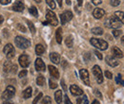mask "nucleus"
<instances>
[{
	"instance_id": "f257e3e1",
	"label": "nucleus",
	"mask_w": 124,
	"mask_h": 104,
	"mask_svg": "<svg viewBox=\"0 0 124 104\" xmlns=\"http://www.w3.org/2000/svg\"><path fill=\"white\" fill-rule=\"evenodd\" d=\"M91 45L94 46L95 48H98L100 50H106L108 48V43L102 39H96V38H92L90 40Z\"/></svg>"
},
{
	"instance_id": "f03ea898",
	"label": "nucleus",
	"mask_w": 124,
	"mask_h": 104,
	"mask_svg": "<svg viewBox=\"0 0 124 104\" xmlns=\"http://www.w3.org/2000/svg\"><path fill=\"white\" fill-rule=\"evenodd\" d=\"M104 25H105L107 28H109V29H113V30H115V29H118V28H120V26H121L122 24L116 18L115 15H113V16L109 17L108 19L105 21Z\"/></svg>"
},
{
	"instance_id": "7ed1b4c3",
	"label": "nucleus",
	"mask_w": 124,
	"mask_h": 104,
	"mask_svg": "<svg viewBox=\"0 0 124 104\" xmlns=\"http://www.w3.org/2000/svg\"><path fill=\"white\" fill-rule=\"evenodd\" d=\"M15 42H16V45H17V47H19L21 49H26L31 45V42L22 36H16Z\"/></svg>"
},
{
	"instance_id": "20e7f679",
	"label": "nucleus",
	"mask_w": 124,
	"mask_h": 104,
	"mask_svg": "<svg viewBox=\"0 0 124 104\" xmlns=\"http://www.w3.org/2000/svg\"><path fill=\"white\" fill-rule=\"evenodd\" d=\"M15 95H16V88L12 85H9V86H7V88L3 92L2 98L6 99V100H9V99L13 98L15 97Z\"/></svg>"
},
{
	"instance_id": "39448f33",
	"label": "nucleus",
	"mask_w": 124,
	"mask_h": 104,
	"mask_svg": "<svg viewBox=\"0 0 124 104\" xmlns=\"http://www.w3.org/2000/svg\"><path fill=\"white\" fill-rule=\"evenodd\" d=\"M3 52L4 54H6V57L7 59L11 60L15 57V54H16V50H15V47L13 46L12 44H7V45L4 46V49H3Z\"/></svg>"
},
{
	"instance_id": "423d86ee",
	"label": "nucleus",
	"mask_w": 124,
	"mask_h": 104,
	"mask_svg": "<svg viewBox=\"0 0 124 104\" xmlns=\"http://www.w3.org/2000/svg\"><path fill=\"white\" fill-rule=\"evenodd\" d=\"M47 22L48 24H51L52 26H57L58 25V20H57V17L55 13L53 12V11H47Z\"/></svg>"
},
{
	"instance_id": "0eeeda50",
	"label": "nucleus",
	"mask_w": 124,
	"mask_h": 104,
	"mask_svg": "<svg viewBox=\"0 0 124 104\" xmlns=\"http://www.w3.org/2000/svg\"><path fill=\"white\" fill-rule=\"evenodd\" d=\"M93 74L96 79V81L98 83H102L103 82V75H102V71L100 69V67L98 65H94L93 67Z\"/></svg>"
},
{
	"instance_id": "6e6552de",
	"label": "nucleus",
	"mask_w": 124,
	"mask_h": 104,
	"mask_svg": "<svg viewBox=\"0 0 124 104\" xmlns=\"http://www.w3.org/2000/svg\"><path fill=\"white\" fill-rule=\"evenodd\" d=\"M18 61H19L20 66L23 67V68H26V67H28V66L30 65V58H29V56L26 55V54H22V55L19 57Z\"/></svg>"
},
{
	"instance_id": "1a4fd4ad",
	"label": "nucleus",
	"mask_w": 124,
	"mask_h": 104,
	"mask_svg": "<svg viewBox=\"0 0 124 104\" xmlns=\"http://www.w3.org/2000/svg\"><path fill=\"white\" fill-rule=\"evenodd\" d=\"M73 18V12L70 11H65L63 13H61L60 15V19H61V24L65 25L67 22L71 21Z\"/></svg>"
},
{
	"instance_id": "9d476101",
	"label": "nucleus",
	"mask_w": 124,
	"mask_h": 104,
	"mask_svg": "<svg viewBox=\"0 0 124 104\" xmlns=\"http://www.w3.org/2000/svg\"><path fill=\"white\" fill-rule=\"evenodd\" d=\"M79 75H80V78L82 80V81L86 84V85H90V79H89V72L86 70V69H81L79 71Z\"/></svg>"
},
{
	"instance_id": "9b49d317",
	"label": "nucleus",
	"mask_w": 124,
	"mask_h": 104,
	"mask_svg": "<svg viewBox=\"0 0 124 104\" xmlns=\"http://www.w3.org/2000/svg\"><path fill=\"white\" fill-rule=\"evenodd\" d=\"M12 9L13 11L17 12H21L24 11L25 9V6H24V3L22 1H16V3H14V5L12 6Z\"/></svg>"
},
{
	"instance_id": "f8f14e48",
	"label": "nucleus",
	"mask_w": 124,
	"mask_h": 104,
	"mask_svg": "<svg viewBox=\"0 0 124 104\" xmlns=\"http://www.w3.org/2000/svg\"><path fill=\"white\" fill-rule=\"evenodd\" d=\"M70 92H71V94H72L73 96H76V97L83 95L82 89H80L78 85H76V84H73V85L70 86Z\"/></svg>"
},
{
	"instance_id": "ddd939ff",
	"label": "nucleus",
	"mask_w": 124,
	"mask_h": 104,
	"mask_svg": "<svg viewBox=\"0 0 124 104\" xmlns=\"http://www.w3.org/2000/svg\"><path fill=\"white\" fill-rule=\"evenodd\" d=\"M45 68H46V65L44 63V61H42V59L40 58H37L35 60V69L37 71H45Z\"/></svg>"
},
{
	"instance_id": "4468645a",
	"label": "nucleus",
	"mask_w": 124,
	"mask_h": 104,
	"mask_svg": "<svg viewBox=\"0 0 124 104\" xmlns=\"http://www.w3.org/2000/svg\"><path fill=\"white\" fill-rule=\"evenodd\" d=\"M106 62L111 67H116V66H117L119 64L118 61L116 59L114 56H107L106 57Z\"/></svg>"
},
{
	"instance_id": "2eb2a0df",
	"label": "nucleus",
	"mask_w": 124,
	"mask_h": 104,
	"mask_svg": "<svg viewBox=\"0 0 124 104\" xmlns=\"http://www.w3.org/2000/svg\"><path fill=\"white\" fill-rule=\"evenodd\" d=\"M93 15L95 19H100L105 15V11L100 8H95L93 12Z\"/></svg>"
},
{
	"instance_id": "dca6fc26",
	"label": "nucleus",
	"mask_w": 124,
	"mask_h": 104,
	"mask_svg": "<svg viewBox=\"0 0 124 104\" xmlns=\"http://www.w3.org/2000/svg\"><path fill=\"white\" fill-rule=\"evenodd\" d=\"M48 68H49L50 75H51L53 78H54V79H59V72H58V70H57V68H56L55 66H54V65H49Z\"/></svg>"
},
{
	"instance_id": "f3484780",
	"label": "nucleus",
	"mask_w": 124,
	"mask_h": 104,
	"mask_svg": "<svg viewBox=\"0 0 124 104\" xmlns=\"http://www.w3.org/2000/svg\"><path fill=\"white\" fill-rule=\"evenodd\" d=\"M112 53H113V56L116 57V58H122L123 57L122 51L117 46H113L112 47Z\"/></svg>"
},
{
	"instance_id": "a211bd4d",
	"label": "nucleus",
	"mask_w": 124,
	"mask_h": 104,
	"mask_svg": "<svg viewBox=\"0 0 124 104\" xmlns=\"http://www.w3.org/2000/svg\"><path fill=\"white\" fill-rule=\"evenodd\" d=\"M50 59H51V61H52L54 63L58 64V63L60 62V55H59L58 53H56V52H52V53L50 54Z\"/></svg>"
},
{
	"instance_id": "6ab92c4d",
	"label": "nucleus",
	"mask_w": 124,
	"mask_h": 104,
	"mask_svg": "<svg viewBox=\"0 0 124 104\" xmlns=\"http://www.w3.org/2000/svg\"><path fill=\"white\" fill-rule=\"evenodd\" d=\"M54 99H55V101H56L57 104L62 103V91L61 90H57V91L54 93Z\"/></svg>"
},
{
	"instance_id": "aec40b11",
	"label": "nucleus",
	"mask_w": 124,
	"mask_h": 104,
	"mask_svg": "<svg viewBox=\"0 0 124 104\" xmlns=\"http://www.w3.org/2000/svg\"><path fill=\"white\" fill-rule=\"evenodd\" d=\"M44 52H45V47L43 45H40V44L36 45V46H35V53H36V55L41 56Z\"/></svg>"
},
{
	"instance_id": "412c9836",
	"label": "nucleus",
	"mask_w": 124,
	"mask_h": 104,
	"mask_svg": "<svg viewBox=\"0 0 124 104\" xmlns=\"http://www.w3.org/2000/svg\"><path fill=\"white\" fill-rule=\"evenodd\" d=\"M115 16L116 18L121 23V24H124V12H120V11H117L115 12Z\"/></svg>"
},
{
	"instance_id": "4be33fe9",
	"label": "nucleus",
	"mask_w": 124,
	"mask_h": 104,
	"mask_svg": "<svg viewBox=\"0 0 124 104\" xmlns=\"http://www.w3.org/2000/svg\"><path fill=\"white\" fill-rule=\"evenodd\" d=\"M55 38H56V42H57L58 44H61L62 43V29L61 28H58V29L56 30Z\"/></svg>"
},
{
	"instance_id": "5701e85b",
	"label": "nucleus",
	"mask_w": 124,
	"mask_h": 104,
	"mask_svg": "<svg viewBox=\"0 0 124 104\" xmlns=\"http://www.w3.org/2000/svg\"><path fill=\"white\" fill-rule=\"evenodd\" d=\"M77 104H89V100H88L87 96L83 95L81 98H78L77 99Z\"/></svg>"
},
{
	"instance_id": "b1692460",
	"label": "nucleus",
	"mask_w": 124,
	"mask_h": 104,
	"mask_svg": "<svg viewBox=\"0 0 124 104\" xmlns=\"http://www.w3.org/2000/svg\"><path fill=\"white\" fill-rule=\"evenodd\" d=\"M31 94H32V89H31V87H28L27 89H25L24 92H23V98H24L25 99L30 98L31 97Z\"/></svg>"
},
{
	"instance_id": "393cba45",
	"label": "nucleus",
	"mask_w": 124,
	"mask_h": 104,
	"mask_svg": "<svg viewBox=\"0 0 124 104\" xmlns=\"http://www.w3.org/2000/svg\"><path fill=\"white\" fill-rule=\"evenodd\" d=\"M65 44H66V45H67L69 48L73 47V45H74V39H73V36H72V35H69V36L65 39Z\"/></svg>"
},
{
	"instance_id": "a878e982",
	"label": "nucleus",
	"mask_w": 124,
	"mask_h": 104,
	"mask_svg": "<svg viewBox=\"0 0 124 104\" xmlns=\"http://www.w3.org/2000/svg\"><path fill=\"white\" fill-rule=\"evenodd\" d=\"M12 65H13V63H12L11 61H6V62L4 63V65H3V70H4V72H6V73L10 72V71H11V68H12Z\"/></svg>"
},
{
	"instance_id": "bb28decb",
	"label": "nucleus",
	"mask_w": 124,
	"mask_h": 104,
	"mask_svg": "<svg viewBox=\"0 0 124 104\" xmlns=\"http://www.w3.org/2000/svg\"><path fill=\"white\" fill-rule=\"evenodd\" d=\"M45 81H46L45 78H44L43 76H41V75H39V76L37 77V79H36V83H37V85H39V86H43V85L45 84Z\"/></svg>"
},
{
	"instance_id": "cd10ccee",
	"label": "nucleus",
	"mask_w": 124,
	"mask_h": 104,
	"mask_svg": "<svg viewBox=\"0 0 124 104\" xmlns=\"http://www.w3.org/2000/svg\"><path fill=\"white\" fill-rule=\"evenodd\" d=\"M91 31H92V33L95 34V35H102L103 34V30L101 28H93Z\"/></svg>"
},
{
	"instance_id": "c85d7f7f",
	"label": "nucleus",
	"mask_w": 124,
	"mask_h": 104,
	"mask_svg": "<svg viewBox=\"0 0 124 104\" xmlns=\"http://www.w3.org/2000/svg\"><path fill=\"white\" fill-rule=\"evenodd\" d=\"M29 12H30V13H31L32 16L38 17V12H37V9H36L35 7H31V8L29 9Z\"/></svg>"
},
{
	"instance_id": "c756f323",
	"label": "nucleus",
	"mask_w": 124,
	"mask_h": 104,
	"mask_svg": "<svg viewBox=\"0 0 124 104\" xmlns=\"http://www.w3.org/2000/svg\"><path fill=\"white\" fill-rule=\"evenodd\" d=\"M116 82L117 84H120V85L124 86V80H122V77H121L120 74H118L116 77Z\"/></svg>"
},
{
	"instance_id": "7c9ffc66",
	"label": "nucleus",
	"mask_w": 124,
	"mask_h": 104,
	"mask_svg": "<svg viewBox=\"0 0 124 104\" xmlns=\"http://www.w3.org/2000/svg\"><path fill=\"white\" fill-rule=\"evenodd\" d=\"M27 23H28V27H29V29H30V31H31L32 34H34V33H35V28H34L33 24L31 23V21H27Z\"/></svg>"
},
{
	"instance_id": "2f4dec72",
	"label": "nucleus",
	"mask_w": 124,
	"mask_h": 104,
	"mask_svg": "<svg viewBox=\"0 0 124 104\" xmlns=\"http://www.w3.org/2000/svg\"><path fill=\"white\" fill-rule=\"evenodd\" d=\"M40 104H52V99H51V98L50 97H45L43 99H42V101H41V103Z\"/></svg>"
},
{
	"instance_id": "473e14b6",
	"label": "nucleus",
	"mask_w": 124,
	"mask_h": 104,
	"mask_svg": "<svg viewBox=\"0 0 124 104\" xmlns=\"http://www.w3.org/2000/svg\"><path fill=\"white\" fill-rule=\"evenodd\" d=\"M47 4H48V6L51 8V9H55V2L54 1V0H46Z\"/></svg>"
},
{
	"instance_id": "72a5a7b5",
	"label": "nucleus",
	"mask_w": 124,
	"mask_h": 104,
	"mask_svg": "<svg viewBox=\"0 0 124 104\" xmlns=\"http://www.w3.org/2000/svg\"><path fill=\"white\" fill-rule=\"evenodd\" d=\"M49 86H50L51 89H55L57 87V83L54 82V81H53V80H49Z\"/></svg>"
},
{
	"instance_id": "f704fd0d",
	"label": "nucleus",
	"mask_w": 124,
	"mask_h": 104,
	"mask_svg": "<svg viewBox=\"0 0 124 104\" xmlns=\"http://www.w3.org/2000/svg\"><path fill=\"white\" fill-rule=\"evenodd\" d=\"M121 30H116V29H115V30H113V35L116 37V38H117V37H119L120 36V34H121Z\"/></svg>"
},
{
	"instance_id": "c9c22d12",
	"label": "nucleus",
	"mask_w": 124,
	"mask_h": 104,
	"mask_svg": "<svg viewBox=\"0 0 124 104\" xmlns=\"http://www.w3.org/2000/svg\"><path fill=\"white\" fill-rule=\"evenodd\" d=\"M42 96H43V95H42V93H39V94L36 96V98L33 99V101H32V104H37V102L39 101V99L42 98Z\"/></svg>"
},
{
	"instance_id": "e433bc0d",
	"label": "nucleus",
	"mask_w": 124,
	"mask_h": 104,
	"mask_svg": "<svg viewBox=\"0 0 124 104\" xmlns=\"http://www.w3.org/2000/svg\"><path fill=\"white\" fill-rule=\"evenodd\" d=\"M110 4H111L113 7H116V6H118V5L120 4V1H119V0H111V1H110Z\"/></svg>"
},
{
	"instance_id": "4c0bfd02",
	"label": "nucleus",
	"mask_w": 124,
	"mask_h": 104,
	"mask_svg": "<svg viewBox=\"0 0 124 104\" xmlns=\"http://www.w3.org/2000/svg\"><path fill=\"white\" fill-rule=\"evenodd\" d=\"M28 74V71L27 70H22L21 72H19V78H24V77H26Z\"/></svg>"
},
{
	"instance_id": "58836bf2",
	"label": "nucleus",
	"mask_w": 124,
	"mask_h": 104,
	"mask_svg": "<svg viewBox=\"0 0 124 104\" xmlns=\"http://www.w3.org/2000/svg\"><path fill=\"white\" fill-rule=\"evenodd\" d=\"M64 102H65V104H73L72 103V101L70 100L69 97H68L67 95H65V96H64Z\"/></svg>"
},
{
	"instance_id": "ea45409f",
	"label": "nucleus",
	"mask_w": 124,
	"mask_h": 104,
	"mask_svg": "<svg viewBox=\"0 0 124 104\" xmlns=\"http://www.w3.org/2000/svg\"><path fill=\"white\" fill-rule=\"evenodd\" d=\"M105 77H106L107 79H109V80H111V79L113 78V75H112V73H111L110 71H105Z\"/></svg>"
},
{
	"instance_id": "a19ab883",
	"label": "nucleus",
	"mask_w": 124,
	"mask_h": 104,
	"mask_svg": "<svg viewBox=\"0 0 124 104\" xmlns=\"http://www.w3.org/2000/svg\"><path fill=\"white\" fill-rule=\"evenodd\" d=\"M12 2V0H0V4L2 5H8Z\"/></svg>"
},
{
	"instance_id": "79ce46f5",
	"label": "nucleus",
	"mask_w": 124,
	"mask_h": 104,
	"mask_svg": "<svg viewBox=\"0 0 124 104\" xmlns=\"http://www.w3.org/2000/svg\"><path fill=\"white\" fill-rule=\"evenodd\" d=\"M17 28L21 30L22 32H26V29H25V27H24V26H22L21 24H18V25H17Z\"/></svg>"
},
{
	"instance_id": "37998d69",
	"label": "nucleus",
	"mask_w": 124,
	"mask_h": 104,
	"mask_svg": "<svg viewBox=\"0 0 124 104\" xmlns=\"http://www.w3.org/2000/svg\"><path fill=\"white\" fill-rule=\"evenodd\" d=\"M94 54L96 55V57H97L99 60H102V55H101V53H100V52H98L97 50H95V51H94Z\"/></svg>"
},
{
	"instance_id": "c03bdc74",
	"label": "nucleus",
	"mask_w": 124,
	"mask_h": 104,
	"mask_svg": "<svg viewBox=\"0 0 124 104\" xmlns=\"http://www.w3.org/2000/svg\"><path fill=\"white\" fill-rule=\"evenodd\" d=\"M16 69H17V66H16V64H13V65H12V68H11V71H10V72L16 73Z\"/></svg>"
},
{
	"instance_id": "a18cd8bd",
	"label": "nucleus",
	"mask_w": 124,
	"mask_h": 104,
	"mask_svg": "<svg viewBox=\"0 0 124 104\" xmlns=\"http://www.w3.org/2000/svg\"><path fill=\"white\" fill-rule=\"evenodd\" d=\"M94 95H95V96H97V97H98V98H102V96H101V94H100V92H99L98 90H94Z\"/></svg>"
},
{
	"instance_id": "49530a36",
	"label": "nucleus",
	"mask_w": 124,
	"mask_h": 104,
	"mask_svg": "<svg viewBox=\"0 0 124 104\" xmlns=\"http://www.w3.org/2000/svg\"><path fill=\"white\" fill-rule=\"evenodd\" d=\"M102 2L101 0H93V5H100Z\"/></svg>"
},
{
	"instance_id": "de8ad7c7",
	"label": "nucleus",
	"mask_w": 124,
	"mask_h": 104,
	"mask_svg": "<svg viewBox=\"0 0 124 104\" xmlns=\"http://www.w3.org/2000/svg\"><path fill=\"white\" fill-rule=\"evenodd\" d=\"M61 85H62V87H63V90L66 92V91H67V87H66L65 82H64V80H61Z\"/></svg>"
},
{
	"instance_id": "09e8293b",
	"label": "nucleus",
	"mask_w": 124,
	"mask_h": 104,
	"mask_svg": "<svg viewBox=\"0 0 124 104\" xmlns=\"http://www.w3.org/2000/svg\"><path fill=\"white\" fill-rule=\"evenodd\" d=\"M78 6H82V4H83V0H78Z\"/></svg>"
},
{
	"instance_id": "8fccbe9b",
	"label": "nucleus",
	"mask_w": 124,
	"mask_h": 104,
	"mask_svg": "<svg viewBox=\"0 0 124 104\" xmlns=\"http://www.w3.org/2000/svg\"><path fill=\"white\" fill-rule=\"evenodd\" d=\"M3 104H15L14 102H12V101H9V100H7V101H5Z\"/></svg>"
},
{
	"instance_id": "3c124183",
	"label": "nucleus",
	"mask_w": 124,
	"mask_h": 104,
	"mask_svg": "<svg viewBox=\"0 0 124 104\" xmlns=\"http://www.w3.org/2000/svg\"><path fill=\"white\" fill-rule=\"evenodd\" d=\"M3 21H4V18H3V16H1V15H0V25L3 23Z\"/></svg>"
},
{
	"instance_id": "603ef678",
	"label": "nucleus",
	"mask_w": 124,
	"mask_h": 104,
	"mask_svg": "<svg viewBox=\"0 0 124 104\" xmlns=\"http://www.w3.org/2000/svg\"><path fill=\"white\" fill-rule=\"evenodd\" d=\"M56 1H57V3H58L59 7H61L62 6V0H56Z\"/></svg>"
},
{
	"instance_id": "864d4df0",
	"label": "nucleus",
	"mask_w": 124,
	"mask_h": 104,
	"mask_svg": "<svg viewBox=\"0 0 124 104\" xmlns=\"http://www.w3.org/2000/svg\"><path fill=\"white\" fill-rule=\"evenodd\" d=\"M92 104H99V101H98L97 99H94V100L93 101V103H92Z\"/></svg>"
},
{
	"instance_id": "5fc2aeb1",
	"label": "nucleus",
	"mask_w": 124,
	"mask_h": 104,
	"mask_svg": "<svg viewBox=\"0 0 124 104\" xmlns=\"http://www.w3.org/2000/svg\"><path fill=\"white\" fill-rule=\"evenodd\" d=\"M66 4L67 5H71V0H66Z\"/></svg>"
},
{
	"instance_id": "6e6d98bb",
	"label": "nucleus",
	"mask_w": 124,
	"mask_h": 104,
	"mask_svg": "<svg viewBox=\"0 0 124 104\" xmlns=\"http://www.w3.org/2000/svg\"><path fill=\"white\" fill-rule=\"evenodd\" d=\"M121 44L124 45V36H122V37H121Z\"/></svg>"
},
{
	"instance_id": "4d7b16f0",
	"label": "nucleus",
	"mask_w": 124,
	"mask_h": 104,
	"mask_svg": "<svg viewBox=\"0 0 124 104\" xmlns=\"http://www.w3.org/2000/svg\"><path fill=\"white\" fill-rule=\"evenodd\" d=\"M43 25H44V26H46V25H48V22H43Z\"/></svg>"
},
{
	"instance_id": "13d9d810",
	"label": "nucleus",
	"mask_w": 124,
	"mask_h": 104,
	"mask_svg": "<svg viewBox=\"0 0 124 104\" xmlns=\"http://www.w3.org/2000/svg\"><path fill=\"white\" fill-rule=\"evenodd\" d=\"M34 1L37 2V3H40V2H41V0H34Z\"/></svg>"
},
{
	"instance_id": "bf43d9fd",
	"label": "nucleus",
	"mask_w": 124,
	"mask_h": 104,
	"mask_svg": "<svg viewBox=\"0 0 124 104\" xmlns=\"http://www.w3.org/2000/svg\"><path fill=\"white\" fill-rule=\"evenodd\" d=\"M0 43H1V40H0Z\"/></svg>"
}]
</instances>
